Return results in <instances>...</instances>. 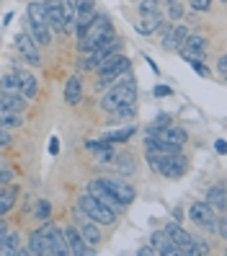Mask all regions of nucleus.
<instances>
[{"label": "nucleus", "mask_w": 227, "mask_h": 256, "mask_svg": "<svg viewBox=\"0 0 227 256\" xmlns=\"http://www.w3.org/2000/svg\"><path fill=\"white\" fill-rule=\"evenodd\" d=\"M21 124H23L21 114L10 112V109H5L3 104H0V127H3V130H16V127H21Z\"/></svg>", "instance_id": "7c9ffc66"}, {"label": "nucleus", "mask_w": 227, "mask_h": 256, "mask_svg": "<svg viewBox=\"0 0 227 256\" xmlns=\"http://www.w3.org/2000/svg\"><path fill=\"white\" fill-rule=\"evenodd\" d=\"M222 3H225V0H222Z\"/></svg>", "instance_id": "09e8293b"}, {"label": "nucleus", "mask_w": 227, "mask_h": 256, "mask_svg": "<svg viewBox=\"0 0 227 256\" xmlns=\"http://www.w3.org/2000/svg\"><path fill=\"white\" fill-rule=\"evenodd\" d=\"M34 215H36L39 220H47V218L52 215V204H49L47 200H39L36 207H34Z\"/></svg>", "instance_id": "c9c22d12"}, {"label": "nucleus", "mask_w": 227, "mask_h": 256, "mask_svg": "<svg viewBox=\"0 0 227 256\" xmlns=\"http://www.w3.org/2000/svg\"><path fill=\"white\" fill-rule=\"evenodd\" d=\"M137 3H140V13H160L158 0H137Z\"/></svg>", "instance_id": "e433bc0d"}, {"label": "nucleus", "mask_w": 227, "mask_h": 256, "mask_svg": "<svg viewBox=\"0 0 227 256\" xmlns=\"http://www.w3.org/2000/svg\"><path fill=\"white\" fill-rule=\"evenodd\" d=\"M109 36H114V26H111V18L106 13H96L90 24L83 28V34L78 36V50L85 52V50H93L98 47L101 42H106Z\"/></svg>", "instance_id": "20e7f679"}, {"label": "nucleus", "mask_w": 227, "mask_h": 256, "mask_svg": "<svg viewBox=\"0 0 227 256\" xmlns=\"http://www.w3.org/2000/svg\"><path fill=\"white\" fill-rule=\"evenodd\" d=\"M10 182H13V168H10V166H5V163H0V186L10 184Z\"/></svg>", "instance_id": "4c0bfd02"}, {"label": "nucleus", "mask_w": 227, "mask_h": 256, "mask_svg": "<svg viewBox=\"0 0 227 256\" xmlns=\"http://www.w3.org/2000/svg\"><path fill=\"white\" fill-rule=\"evenodd\" d=\"M150 248H153V254H160V256H178V246L171 240V236L165 230H155L153 236H150Z\"/></svg>", "instance_id": "2eb2a0df"}, {"label": "nucleus", "mask_w": 227, "mask_h": 256, "mask_svg": "<svg viewBox=\"0 0 227 256\" xmlns=\"http://www.w3.org/2000/svg\"><path fill=\"white\" fill-rule=\"evenodd\" d=\"M98 182L109 189L124 207H129L134 200H137V192H134L132 184H127V178H98Z\"/></svg>", "instance_id": "9d476101"}, {"label": "nucleus", "mask_w": 227, "mask_h": 256, "mask_svg": "<svg viewBox=\"0 0 227 256\" xmlns=\"http://www.w3.org/2000/svg\"><path fill=\"white\" fill-rule=\"evenodd\" d=\"M215 148H217V153H220V156H225V153H227V145H225V140H217V145H215Z\"/></svg>", "instance_id": "49530a36"}, {"label": "nucleus", "mask_w": 227, "mask_h": 256, "mask_svg": "<svg viewBox=\"0 0 227 256\" xmlns=\"http://www.w3.org/2000/svg\"><path fill=\"white\" fill-rule=\"evenodd\" d=\"M28 254H34V256H54L52 254V238H49V230H47V225L44 228H36L31 236H28Z\"/></svg>", "instance_id": "f8f14e48"}, {"label": "nucleus", "mask_w": 227, "mask_h": 256, "mask_svg": "<svg viewBox=\"0 0 227 256\" xmlns=\"http://www.w3.org/2000/svg\"><path fill=\"white\" fill-rule=\"evenodd\" d=\"M62 6V16H65V32H72L75 28V8H72V0H59Z\"/></svg>", "instance_id": "f704fd0d"}, {"label": "nucleus", "mask_w": 227, "mask_h": 256, "mask_svg": "<svg viewBox=\"0 0 227 256\" xmlns=\"http://www.w3.org/2000/svg\"><path fill=\"white\" fill-rule=\"evenodd\" d=\"M16 50L23 54V60L31 68H39L41 65V54H39V44L31 39V34L28 32H21V34H16Z\"/></svg>", "instance_id": "9b49d317"}, {"label": "nucleus", "mask_w": 227, "mask_h": 256, "mask_svg": "<svg viewBox=\"0 0 227 256\" xmlns=\"http://www.w3.org/2000/svg\"><path fill=\"white\" fill-rule=\"evenodd\" d=\"M178 52H181V60L184 62H202L204 60V52H207V39L202 36V34H189L186 36V42L178 47Z\"/></svg>", "instance_id": "1a4fd4ad"}, {"label": "nucleus", "mask_w": 227, "mask_h": 256, "mask_svg": "<svg viewBox=\"0 0 227 256\" xmlns=\"http://www.w3.org/2000/svg\"><path fill=\"white\" fill-rule=\"evenodd\" d=\"M0 254H3V256H21V254H23V248H21V236L8 230L3 246H0Z\"/></svg>", "instance_id": "c85d7f7f"}, {"label": "nucleus", "mask_w": 227, "mask_h": 256, "mask_svg": "<svg viewBox=\"0 0 227 256\" xmlns=\"http://www.w3.org/2000/svg\"><path fill=\"white\" fill-rule=\"evenodd\" d=\"M165 233L171 236V240H173V244L178 246V251H181V254H189V256H191L194 238H191V236H189L184 228H181L178 222H168V225H165Z\"/></svg>", "instance_id": "a211bd4d"}, {"label": "nucleus", "mask_w": 227, "mask_h": 256, "mask_svg": "<svg viewBox=\"0 0 227 256\" xmlns=\"http://www.w3.org/2000/svg\"><path fill=\"white\" fill-rule=\"evenodd\" d=\"M0 94H16V96H21V94H18V78H16L13 72L0 78Z\"/></svg>", "instance_id": "72a5a7b5"}, {"label": "nucleus", "mask_w": 227, "mask_h": 256, "mask_svg": "<svg viewBox=\"0 0 227 256\" xmlns=\"http://www.w3.org/2000/svg\"><path fill=\"white\" fill-rule=\"evenodd\" d=\"M186 36H189V28H186V26H165L160 47H163L165 52H171V50H178L181 44L186 42Z\"/></svg>", "instance_id": "dca6fc26"}, {"label": "nucleus", "mask_w": 227, "mask_h": 256, "mask_svg": "<svg viewBox=\"0 0 227 256\" xmlns=\"http://www.w3.org/2000/svg\"><path fill=\"white\" fill-rule=\"evenodd\" d=\"M65 233V240H67V248H70V254H75V256H85V254H90L93 248H90L85 240H83V236L78 233V228L75 225H67V228L62 230Z\"/></svg>", "instance_id": "6ab92c4d"}, {"label": "nucleus", "mask_w": 227, "mask_h": 256, "mask_svg": "<svg viewBox=\"0 0 227 256\" xmlns=\"http://www.w3.org/2000/svg\"><path fill=\"white\" fill-rule=\"evenodd\" d=\"M5 236H8V222L0 218V246H3V240H5Z\"/></svg>", "instance_id": "c03bdc74"}, {"label": "nucleus", "mask_w": 227, "mask_h": 256, "mask_svg": "<svg viewBox=\"0 0 227 256\" xmlns=\"http://www.w3.org/2000/svg\"><path fill=\"white\" fill-rule=\"evenodd\" d=\"M65 101L70 106H78L83 101V78L80 75H70L67 83H65Z\"/></svg>", "instance_id": "5701e85b"}, {"label": "nucleus", "mask_w": 227, "mask_h": 256, "mask_svg": "<svg viewBox=\"0 0 227 256\" xmlns=\"http://www.w3.org/2000/svg\"><path fill=\"white\" fill-rule=\"evenodd\" d=\"M147 163L163 178H181L189 171V160L181 150H147Z\"/></svg>", "instance_id": "f03ea898"}, {"label": "nucleus", "mask_w": 227, "mask_h": 256, "mask_svg": "<svg viewBox=\"0 0 227 256\" xmlns=\"http://www.w3.org/2000/svg\"><path fill=\"white\" fill-rule=\"evenodd\" d=\"M111 166H114V171L119 176H132L134 171H137V163H134V156L129 153V150H124V153H114Z\"/></svg>", "instance_id": "4be33fe9"}, {"label": "nucleus", "mask_w": 227, "mask_h": 256, "mask_svg": "<svg viewBox=\"0 0 227 256\" xmlns=\"http://www.w3.org/2000/svg\"><path fill=\"white\" fill-rule=\"evenodd\" d=\"M132 70V62H129V57H124V54H119V52H114V54H109L103 60V65L98 68V88H109L111 83H116L122 75H127Z\"/></svg>", "instance_id": "423d86ee"}, {"label": "nucleus", "mask_w": 227, "mask_h": 256, "mask_svg": "<svg viewBox=\"0 0 227 256\" xmlns=\"http://www.w3.org/2000/svg\"><path fill=\"white\" fill-rule=\"evenodd\" d=\"M5 145H10V132L0 127V148H5Z\"/></svg>", "instance_id": "37998d69"}, {"label": "nucleus", "mask_w": 227, "mask_h": 256, "mask_svg": "<svg viewBox=\"0 0 227 256\" xmlns=\"http://www.w3.org/2000/svg\"><path fill=\"white\" fill-rule=\"evenodd\" d=\"M44 225H47L49 238H52V254H54V256H67V254H70V248H67V240H65L62 228H57L54 222H44Z\"/></svg>", "instance_id": "b1692460"}, {"label": "nucleus", "mask_w": 227, "mask_h": 256, "mask_svg": "<svg viewBox=\"0 0 227 256\" xmlns=\"http://www.w3.org/2000/svg\"><path fill=\"white\" fill-rule=\"evenodd\" d=\"M163 18H160V13H142V18L137 24V32L140 34H153L155 28H160Z\"/></svg>", "instance_id": "c756f323"}, {"label": "nucleus", "mask_w": 227, "mask_h": 256, "mask_svg": "<svg viewBox=\"0 0 227 256\" xmlns=\"http://www.w3.org/2000/svg\"><path fill=\"white\" fill-rule=\"evenodd\" d=\"M163 6H165V13H168V21L184 18V6H181L178 0H163Z\"/></svg>", "instance_id": "473e14b6"}, {"label": "nucleus", "mask_w": 227, "mask_h": 256, "mask_svg": "<svg viewBox=\"0 0 227 256\" xmlns=\"http://www.w3.org/2000/svg\"><path fill=\"white\" fill-rule=\"evenodd\" d=\"M217 72H220V78L225 80V75H227V57H220V62H217Z\"/></svg>", "instance_id": "79ce46f5"}, {"label": "nucleus", "mask_w": 227, "mask_h": 256, "mask_svg": "<svg viewBox=\"0 0 227 256\" xmlns=\"http://www.w3.org/2000/svg\"><path fill=\"white\" fill-rule=\"evenodd\" d=\"M88 194H93V197H96V200H98L101 204H106V207H111L114 212H122V210H127V207H124L122 202H119V200L114 197V194H111L109 189H106V186H103V184L98 182V178H96V182H93V184L88 186Z\"/></svg>", "instance_id": "f3484780"}, {"label": "nucleus", "mask_w": 227, "mask_h": 256, "mask_svg": "<svg viewBox=\"0 0 227 256\" xmlns=\"http://www.w3.org/2000/svg\"><path fill=\"white\" fill-rule=\"evenodd\" d=\"M85 150H90V153H93V158H96L98 166L111 163V158H114V145L103 142V140H90V142H85Z\"/></svg>", "instance_id": "412c9836"}, {"label": "nucleus", "mask_w": 227, "mask_h": 256, "mask_svg": "<svg viewBox=\"0 0 227 256\" xmlns=\"http://www.w3.org/2000/svg\"><path fill=\"white\" fill-rule=\"evenodd\" d=\"M189 6H191L194 10L204 13V10H209V8H212V0H189Z\"/></svg>", "instance_id": "58836bf2"}, {"label": "nucleus", "mask_w": 227, "mask_h": 256, "mask_svg": "<svg viewBox=\"0 0 227 256\" xmlns=\"http://www.w3.org/2000/svg\"><path fill=\"white\" fill-rule=\"evenodd\" d=\"M57 142H59L57 138H52V140H49V153H52V156H54L57 150H59V145H57Z\"/></svg>", "instance_id": "de8ad7c7"}, {"label": "nucleus", "mask_w": 227, "mask_h": 256, "mask_svg": "<svg viewBox=\"0 0 227 256\" xmlns=\"http://www.w3.org/2000/svg\"><path fill=\"white\" fill-rule=\"evenodd\" d=\"M75 8V28H78V36L83 34V28L90 24V18L96 16V0H72Z\"/></svg>", "instance_id": "ddd939ff"}, {"label": "nucleus", "mask_w": 227, "mask_h": 256, "mask_svg": "<svg viewBox=\"0 0 227 256\" xmlns=\"http://www.w3.org/2000/svg\"><path fill=\"white\" fill-rule=\"evenodd\" d=\"M137 132V127L129 124V127H122V130H114V132H103V142H109V145H116V142H129L132 140V134Z\"/></svg>", "instance_id": "bb28decb"}, {"label": "nucleus", "mask_w": 227, "mask_h": 256, "mask_svg": "<svg viewBox=\"0 0 227 256\" xmlns=\"http://www.w3.org/2000/svg\"><path fill=\"white\" fill-rule=\"evenodd\" d=\"M16 197H18V189L13 186V184L5 186V189H0V218L16 207Z\"/></svg>", "instance_id": "cd10ccee"}, {"label": "nucleus", "mask_w": 227, "mask_h": 256, "mask_svg": "<svg viewBox=\"0 0 227 256\" xmlns=\"http://www.w3.org/2000/svg\"><path fill=\"white\" fill-rule=\"evenodd\" d=\"M171 122H173L171 114H158L155 122H153V127H165V124H171Z\"/></svg>", "instance_id": "ea45409f"}, {"label": "nucleus", "mask_w": 227, "mask_h": 256, "mask_svg": "<svg viewBox=\"0 0 227 256\" xmlns=\"http://www.w3.org/2000/svg\"><path fill=\"white\" fill-rule=\"evenodd\" d=\"M186 142H189L186 130L176 124L150 127L145 134V150H181Z\"/></svg>", "instance_id": "7ed1b4c3"}, {"label": "nucleus", "mask_w": 227, "mask_h": 256, "mask_svg": "<svg viewBox=\"0 0 227 256\" xmlns=\"http://www.w3.org/2000/svg\"><path fill=\"white\" fill-rule=\"evenodd\" d=\"M207 204H212V210L215 212H225V207H227V194H225V186L217 184V186H212L207 192Z\"/></svg>", "instance_id": "a878e982"}, {"label": "nucleus", "mask_w": 227, "mask_h": 256, "mask_svg": "<svg viewBox=\"0 0 227 256\" xmlns=\"http://www.w3.org/2000/svg\"><path fill=\"white\" fill-rule=\"evenodd\" d=\"M78 210L85 215V218H90L96 225H114L116 222V218H119V212H114L111 207H106V204H101L93 194H83V197L78 200Z\"/></svg>", "instance_id": "0eeeda50"}, {"label": "nucleus", "mask_w": 227, "mask_h": 256, "mask_svg": "<svg viewBox=\"0 0 227 256\" xmlns=\"http://www.w3.org/2000/svg\"><path fill=\"white\" fill-rule=\"evenodd\" d=\"M189 218H191L194 225H199L202 230L215 233V228H217V212H215V210H212V204H207V202H194V204L189 207Z\"/></svg>", "instance_id": "6e6552de"}, {"label": "nucleus", "mask_w": 227, "mask_h": 256, "mask_svg": "<svg viewBox=\"0 0 227 256\" xmlns=\"http://www.w3.org/2000/svg\"><path fill=\"white\" fill-rule=\"evenodd\" d=\"M129 104H137V83H134L132 72L122 75L116 83H111L109 88H106V94L101 96L98 106L111 114V112L122 109V106H129Z\"/></svg>", "instance_id": "f257e3e1"}, {"label": "nucleus", "mask_w": 227, "mask_h": 256, "mask_svg": "<svg viewBox=\"0 0 227 256\" xmlns=\"http://www.w3.org/2000/svg\"><path fill=\"white\" fill-rule=\"evenodd\" d=\"M158 98H165V96H171L173 91H171V86H155V91H153Z\"/></svg>", "instance_id": "a19ab883"}, {"label": "nucleus", "mask_w": 227, "mask_h": 256, "mask_svg": "<svg viewBox=\"0 0 227 256\" xmlns=\"http://www.w3.org/2000/svg\"><path fill=\"white\" fill-rule=\"evenodd\" d=\"M16 78H18V94L28 101V98H34L36 96V91H39V80H36V75H31V72H16Z\"/></svg>", "instance_id": "393cba45"}, {"label": "nucleus", "mask_w": 227, "mask_h": 256, "mask_svg": "<svg viewBox=\"0 0 227 256\" xmlns=\"http://www.w3.org/2000/svg\"><path fill=\"white\" fill-rule=\"evenodd\" d=\"M75 215H78V222H75V228H78V233L83 236V240L88 246H98L101 244V230L96 228V222L90 218H83L80 210H75Z\"/></svg>", "instance_id": "4468645a"}, {"label": "nucleus", "mask_w": 227, "mask_h": 256, "mask_svg": "<svg viewBox=\"0 0 227 256\" xmlns=\"http://www.w3.org/2000/svg\"><path fill=\"white\" fill-rule=\"evenodd\" d=\"M26 26H28V34L36 44H47L52 42V34H49V24H47V10H44V3L34 0V3H28L26 8Z\"/></svg>", "instance_id": "39448f33"}, {"label": "nucleus", "mask_w": 227, "mask_h": 256, "mask_svg": "<svg viewBox=\"0 0 227 256\" xmlns=\"http://www.w3.org/2000/svg\"><path fill=\"white\" fill-rule=\"evenodd\" d=\"M0 104H3L5 109L16 112V114H21L26 109V98L23 96H16V94H0Z\"/></svg>", "instance_id": "2f4dec72"}, {"label": "nucleus", "mask_w": 227, "mask_h": 256, "mask_svg": "<svg viewBox=\"0 0 227 256\" xmlns=\"http://www.w3.org/2000/svg\"><path fill=\"white\" fill-rule=\"evenodd\" d=\"M44 10H47V24L52 32H65V16H62V6L59 0H44Z\"/></svg>", "instance_id": "aec40b11"}, {"label": "nucleus", "mask_w": 227, "mask_h": 256, "mask_svg": "<svg viewBox=\"0 0 227 256\" xmlns=\"http://www.w3.org/2000/svg\"><path fill=\"white\" fill-rule=\"evenodd\" d=\"M191 68H194L196 72H199V75H209V70H207V68H204L202 62H191Z\"/></svg>", "instance_id": "a18cd8bd"}]
</instances>
